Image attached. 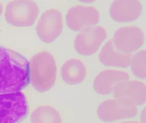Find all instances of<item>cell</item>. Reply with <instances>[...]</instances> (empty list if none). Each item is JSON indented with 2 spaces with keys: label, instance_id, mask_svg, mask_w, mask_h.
<instances>
[{
  "label": "cell",
  "instance_id": "1",
  "mask_svg": "<svg viewBox=\"0 0 146 123\" xmlns=\"http://www.w3.org/2000/svg\"><path fill=\"white\" fill-rule=\"evenodd\" d=\"M29 60L0 46V94L20 92L29 83Z\"/></svg>",
  "mask_w": 146,
  "mask_h": 123
},
{
  "label": "cell",
  "instance_id": "2",
  "mask_svg": "<svg viewBox=\"0 0 146 123\" xmlns=\"http://www.w3.org/2000/svg\"><path fill=\"white\" fill-rule=\"evenodd\" d=\"M29 80L33 87L40 93L51 89L57 78V65L54 55L42 50L34 54L29 60Z\"/></svg>",
  "mask_w": 146,
  "mask_h": 123
},
{
  "label": "cell",
  "instance_id": "3",
  "mask_svg": "<svg viewBox=\"0 0 146 123\" xmlns=\"http://www.w3.org/2000/svg\"><path fill=\"white\" fill-rule=\"evenodd\" d=\"M39 13L37 3L31 0H13L7 3L4 16L9 24L15 27H30Z\"/></svg>",
  "mask_w": 146,
  "mask_h": 123
},
{
  "label": "cell",
  "instance_id": "4",
  "mask_svg": "<svg viewBox=\"0 0 146 123\" xmlns=\"http://www.w3.org/2000/svg\"><path fill=\"white\" fill-rule=\"evenodd\" d=\"M28 113V103L23 92L0 94V123H20Z\"/></svg>",
  "mask_w": 146,
  "mask_h": 123
},
{
  "label": "cell",
  "instance_id": "5",
  "mask_svg": "<svg viewBox=\"0 0 146 123\" xmlns=\"http://www.w3.org/2000/svg\"><path fill=\"white\" fill-rule=\"evenodd\" d=\"M107 34L102 26L86 28L76 35L74 45L76 52L82 56H89L95 54L106 39Z\"/></svg>",
  "mask_w": 146,
  "mask_h": 123
},
{
  "label": "cell",
  "instance_id": "6",
  "mask_svg": "<svg viewBox=\"0 0 146 123\" xmlns=\"http://www.w3.org/2000/svg\"><path fill=\"white\" fill-rule=\"evenodd\" d=\"M67 27L75 32L96 26L100 19L99 10L92 6L76 5L70 7L66 14Z\"/></svg>",
  "mask_w": 146,
  "mask_h": 123
},
{
  "label": "cell",
  "instance_id": "7",
  "mask_svg": "<svg viewBox=\"0 0 146 123\" xmlns=\"http://www.w3.org/2000/svg\"><path fill=\"white\" fill-rule=\"evenodd\" d=\"M96 113L98 118L105 122L125 120L138 113L136 106L115 98L107 99L100 103Z\"/></svg>",
  "mask_w": 146,
  "mask_h": 123
},
{
  "label": "cell",
  "instance_id": "8",
  "mask_svg": "<svg viewBox=\"0 0 146 123\" xmlns=\"http://www.w3.org/2000/svg\"><path fill=\"white\" fill-rule=\"evenodd\" d=\"M63 29L62 13L58 9H50L40 17L35 30L40 40L46 43L55 41Z\"/></svg>",
  "mask_w": 146,
  "mask_h": 123
},
{
  "label": "cell",
  "instance_id": "9",
  "mask_svg": "<svg viewBox=\"0 0 146 123\" xmlns=\"http://www.w3.org/2000/svg\"><path fill=\"white\" fill-rule=\"evenodd\" d=\"M111 39L117 49L131 54L136 52L142 47L145 38L144 34L140 28L130 25L118 28Z\"/></svg>",
  "mask_w": 146,
  "mask_h": 123
},
{
  "label": "cell",
  "instance_id": "10",
  "mask_svg": "<svg viewBox=\"0 0 146 123\" xmlns=\"http://www.w3.org/2000/svg\"><path fill=\"white\" fill-rule=\"evenodd\" d=\"M113 98L117 99L135 106L144 105L146 101V86L138 80L121 81L112 91Z\"/></svg>",
  "mask_w": 146,
  "mask_h": 123
},
{
  "label": "cell",
  "instance_id": "11",
  "mask_svg": "<svg viewBox=\"0 0 146 123\" xmlns=\"http://www.w3.org/2000/svg\"><path fill=\"white\" fill-rule=\"evenodd\" d=\"M143 5L139 0H117L109 8L111 18L119 23H128L138 19L142 14Z\"/></svg>",
  "mask_w": 146,
  "mask_h": 123
},
{
  "label": "cell",
  "instance_id": "12",
  "mask_svg": "<svg viewBox=\"0 0 146 123\" xmlns=\"http://www.w3.org/2000/svg\"><path fill=\"white\" fill-rule=\"evenodd\" d=\"M129 73L124 71L107 69L100 72L93 83V89L99 95H107L112 93L119 83L129 80Z\"/></svg>",
  "mask_w": 146,
  "mask_h": 123
},
{
  "label": "cell",
  "instance_id": "13",
  "mask_svg": "<svg viewBox=\"0 0 146 123\" xmlns=\"http://www.w3.org/2000/svg\"><path fill=\"white\" fill-rule=\"evenodd\" d=\"M132 56L117 49L111 39L102 46L99 55V60L105 66L117 68H127L129 65Z\"/></svg>",
  "mask_w": 146,
  "mask_h": 123
},
{
  "label": "cell",
  "instance_id": "14",
  "mask_svg": "<svg viewBox=\"0 0 146 123\" xmlns=\"http://www.w3.org/2000/svg\"><path fill=\"white\" fill-rule=\"evenodd\" d=\"M87 75V68L84 62L78 58L67 60L61 67V77L68 85L82 83Z\"/></svg>",
  "mask_w": 146,
  "mask_h": 123
},
{
  "label": "cell",
  "instance_id": "15",
  "mask_svg": "<svg viewBox=\"0 0 146 123\" xmlns=\"http://www.w3.org/2000/svg\"><path fill=\"white\" fill-rule=\"evenodd\" d=\"M31 123H62L59 112L49 105L37 106L30 116Z\"/></svg>",
  "mask_w": 146,
  "mask_h": 123
},
{
  "label": "cell",
  "instance_id": "16",
  "mask_svg": "<svg viewBox=\"0 0 146 123\" xmlns=\"http://www.w3.org/2000/svg\"><path fill=\"white\" fill-rule=\"evenodd\" d=\"M132 73L140 79L146 78V51L144 49L137 52L131 57L129 65Z\"/></svg>",
  "mask_w": 146,
  "mask_h": 123
},
{
  "label": "cell",
  "instance_id": "17",
  "mask_svg": "<svg viewBox=\"0 0 146 123\" xmlns=\"http://www.w3.org/2000/svg\"><path fill=\"white\" fill-rule=\"evenodd\" d=\"M145 108L143 109L140 116V123H145Z\"/></svg>",
  "mask_w": 146,
  "mask_h": 123
},
{
  "label": "cell",
  "instance_id": "18",
  "mask_svg": "<svg viewBox=\"0 0 146 123\" xmlns=\"http://www.w3.org/2000/svg\"><path fill=\"white\" fill-rule=\"evenodd\" d=\"M118 123H140L139 121L135 120H125Z\"/></svg>",
  "mask_w": 146,
  "mask_h": 123
},
{
  "label": "cell",
  "instance_id": "19",
  "mask_svg": "<svg viewBox=\"0 0 146 123\" xmlns=\"http://www.w3.org/2000/svg\"><path fill=\"white\" fill-rule=\"evenodd\" d=\"M2 11H3V6L2 3L0 2V17L2 13Z\"/></svg>",
  "mask_w": 146,
  "mask_h": 123
},
{
  "label": "cell",
  "instance_id": "20",
  "mask_svg": "<svg viewBox=\"0 0 146 123\" xmlns=\"http://www.w3.org/2000/svg\"><path fill=\"white\" fill-rule=\"evenodd\" d=\"M82 3H92L93 2H94V1H80Z\"/></svg>",
  "mask_w": 146,
  "mask_h": 123
}]
</instances>
